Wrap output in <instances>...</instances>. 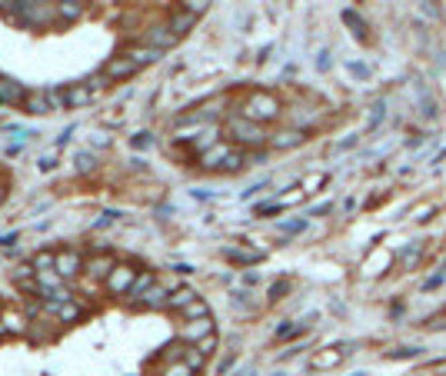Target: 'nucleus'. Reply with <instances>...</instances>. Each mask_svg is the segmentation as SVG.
<instances>
[{
    "mask_svg": "<svg viewBox=\"0 0 446 376\" xmlns=\"http://www.w3.org/2000/svg\"><path fill=\"white\" fill-rule=\"evenodd\" d=\"M280 110H283L280 100L273 94H266V90H253V94L246 97V103H243V117H250V120H257V123L277 120Z\"/></svg>",
    "mask_w": 446,
    "mask_h": 376,
    "instance_id": "obj_2",
    "label": "nucleus"
},
{
    "mask_svg": "<svg viewBox=\"0 0 446 376\" xmlns=\"http://www.w3.org/2000/svg\"><path fill=\"white\" fill-rule=\"evenodd\" d=\"M140 70V63H133L130 57L124 54V57H117V60H110L107 67H104V77L107 80H127V77H133Z\"/></svg>",
    "mask_w": 446,
    "mask_h": 376,
    "instance_id": "obj_4",
    "label": "nucleus"
},
{
    "mask_svg": "<svg viewBox=\"0 0 446 376\" xmlns=\"http://www.w3.org/2000/svg\"><path fill=\"white\" fill-rule=\"evenodd\" d=\"M356 144H360V133H350L347 140H340V144H336V150H353Z\"/></svg>",
    "mask_w": 446,
    "mask_h": 376,
    "instance_id": "obj_43",
    "label": "nucleus"
},
{
    "mask_svg": "<svg viewBox=\"0 0 446 376\" xmlns=\"http://www.w3.org/2000/svg\"><path fill=\"white\" fill-rule=\"evenodd\" d=\"M113 266H117V264H113V257H110V253H97V257H90V264L84 266V270H87L90 277H104V280H107Z\"/></svg>",
    "mask_w": 446,
    "mask_h": 376,
    "instance_id": "obj_14",
    "label": "nucleus"
},
{
    "mask_svg": "<svg viewBox=\"0 0 446 376\" xmlns=\"http://www.w3.org/2000/svg\"><path fill=\"white\" fill-rule=\"evenodd\" d=\"M0 330H3V333H23V320H20L17 313H7V317L0 320Z\"/></svg>",
    "mask_w": 446,
    "mask_h": 376,
    "instance_id": "obj_30",
    "label": "nucleus"
},
{
    "mask_svg": "<svg viewBox=\"0 0 446 376\" xmlns=\"http://www.w3.org/2000/svg\"><path fill=\"white\" fill-rule=\"evenodd\" d=\"M350 350H340V346H327L323 353H316L313 359H310V366L313 370H333V366H340L343 363V357H347Z\"/></svg>",
    "mask_w": 446,
    "mask_h": 376,
    "instance_id": "obj_7",
    "label": "nucleus"
},
{
    "mask_svg": "<svg viewBox=\"0 0 446 376\" xmlns=\"http://www.w3.org/2000/svg\"><path fill=\"white\" fill-rule=\"evenodd\" d=\"M416 100H420V117H423V120H436V113H440V107H436V97L429 94L423 83H416Z\"/></svg>",
    "mask_w": 446,
    "mask_h": 376,
    "instance_id": "obj_11",
    "label": "nucleus"
},
{
    "mask_svg": "<svg viewBox=\"0 0 446 376\" xmlns=\"http://www.w3.org/2000/svg\"><path fill=\"white\" fill-rule=\"evenodd\" d=\"M147 290H153V273H144V277H137V283L130 286V293H127V297L137 303V300H140V293H147Z\"/></svg>",
    "mask_w": 446,
    "mask_h": 376,
    "instance_id": "obj_24",
    "label": "nucleus"
},
{
    "mask_svg": "<svg viewBox=\"0 0 446 376\" xmlns=\"http://www.w3.org/2000/svg\"><path fill=\"white\" fill-rule=\"evenodd\" d=\"M180 3H184V10H190V14H197V17H200L213 0H180Z\"/></svg>",
    "mask_w": 446,
    "mask_h": 376,
    "instance_id": "obj_34",
    "label": "nucleus"
},
{
    "mask_svg": "<svg viewBox=\"0 0 446 376\" xmlns=\"http://www.w3.org/2000/svg\"><path fill=\"white\" fill-rule=\"evenodd\" d=\"M240 376H253V370H240Z\"/></svg>",
    "mask_w": 446,
    "mask_h": 376,
    "instance_id": "obj_54",
    "label": "nucleus"
},
{
    "mask_svg": "<svg viewBox=\"0 0 446 376\" xmlns=\"http://www.w3.org/2000/svg\"><path fill=\"white\" fill-rule=\"evenodd\" d=\"M347 70L356 80H370V63H360V60H347Z\"/></svg>",
    "mask_w": 446,
    "mask_h": 376,
    "instance_id": "obj_31",
    "label": "nucleus"
},
{
    "mask_svg": "<svg viewBox=\"0 0 446 376\" xmlns=\"http://www.w3.org/2000/svg\"><path fill=\"white\" fill-rule=\"evenodd\" d=\"M184 363H186V366H190V370H200V366H204V353H200V350L193 346V350L186 353V359H184Z\"/></svg>",
    "mask_w": 446,
    "mask_h": 376,
    "instance_id": "obj_39",
    "label": "nucleus"
},
{
    "mask_svg": "<svg viewBox=\"0 0 446 376\" xmlns=\"http://www.w3.org/2000/svg\"><path fill=\"white\" fill-rule=\"evenodd\" d=\"M193 300H197V293H193V290H180L177 297H170V310H184V306H190Z\"/></svg>",
    "mask_w": 446,
    "mask_h": 376,
    "instance_id": "obj_29",
    "label": "nucleus"
},
{
    "mask_svg": "<svg viewBox=\"0 0 446 376\" xmlns=\"http://www.w3.org/2000/svg\"><path fill=\"white\" fill-rule=\"evenodd\" d=\"M54 107H50V100H47V94H37V97H27V113H50Z\"/></svg>",
    "mask_w": 446,
    "mask_h": 376,
    "instance_id": "obj_26",
    "label": "nucleus"
},
{
    "mask_svg": "<svg viewBox=\"0 0 446 376\" xmlns=\"http://www.w3.org/2000/svg\"><path fill=\"white\" fill-rule=\"evenodd\" d=\"M353 376H367V373H353Z\"/></svg>",
    "mask_w": 446,
    "mask_h": 376,
    "instance_id": "obj_56",
    "label": "nucleus"
},
{
    "mask_svg": "<svg viewBox=\"0 0 446 376\" xmlns=\"http://www.w3.org/2000/svg\"><path fill=\"white\" fill-rule=\"evenodd\" d=\"M316 70H330V50H320V57H316Z\"/></svg>",
    "mask_w": 446,
    "mask_h": 376,
    "instance_id": "obj_46",
    "label": "nucleus"
},
{
    "mask_svg": "<svg viewBox=\"0 0 446 376\" xmlns=\"http://www.w3.org/2000/svg\"><path fill=\"white\" fill-rule=\"evenodd\" d=\"M287 293H290V283H287V280H280V283H273V286H270V300H273V303L283 300Z\"/></svg>",
    "mask_w": 446,
    "mask_h": 376,
    "instance_id": "obj_37",
    "label": "nucleus"
},
{
    "mask_svg": "<svg viewBox=\"0 0 446 376\" xmlns=\"http://www.w3.org/2000/svg\"><path fill=\"white\" fill-rule=\"evenodd\" d=\"M17 244V233H3V237H0V246H14Z\"/></svg>",
    "mask_w": 446,
    "mask_h": 376,
    "instance_id": "obj_49",
    "label": "nucleus"
},
{
    "mask_svg": "<svg viewBox=\"0 0 446 376\" xmlns=\"http://www.w3.org/2000/svg\"><path fill=\"white\" fill-rule=\"evenodd\" d=\"M396 257H400V264L407 266V270H413V266L423 260V244H407L400 253H396Z\"/></svg>",
    "mask_w": 446,
    "mask_h": 376,
    "instance_id": "obj_17",
    "label": "nucleus"
},
{
    "mask_svg": "<svg viewBox=\"0 0 446 376\" xmlns=\"http://www.w3.org/2000/svg\"><path fill=\"white\" fill-rule=\"evenodd\" d=\"M77 170H93V153H77Z\"/></svg>",
    "mask_w": 446,
    "mask_h": 376,
    "instance_id": "obj_44",
    "label": "nucleus"
},
{
    "mask_svg": "<svg viewBox=\"0 0 446 376\" xmlns=\"http://www.w3.org/2000/svg\"><path fill=\"white\" fill-rule=\"evenodd\" d=\"M443 280H446L443 273H436V277H429V280L423 283V290H436V286H443Z\"/></svg>",
    "mask_w": 446,
    "mask_h": 376,
    "instance_id": "obj_47",
    "label": "nucleus"
},
{
    "mask_svg": "<svg viewBox=\"0 0 446 376\" xmlns=\"http://www.w3.org/2000/svg\"><path fill=\"white\" fill-rule=\"evenodd\" d=\"M327 180H330L327 173H310V177L300 184V190H303L307 197H310V193H320V187H327Z\"/></svg>",
    "mask_w": 446,
    "mask_h": 376,
    "instance_id": "obj_23",
    "label": "nucleus"
},
{
    "mask_svg": "<svg viewBox=\"0 0 446 376\" xmlns=\"http://www.w3.org/2000/svg\"><path fill=\"white\" fill-rule=\"evenodd\" d=\"M429 3H440V0H429Z\"/></svg>",
    "mask_w": 446,
    "mask_h": 376,
    "instance_id": "obj_57",
    "label": "nucleus"
},
{
    "mask_svg": "<svg viewBox=\"0 0 446 376\" xmlns=\"http://www.w3.org/2000/svg\"><path fill=\"white\" fill-rule=\"evenodd\" d=\"M340 20H343V23L350 27V34H353L356 40H370V23H367V20L360 17L356 10H350V7H347V10L340 14Z\"/></svg>",
    "mask_w": 446,
    "mask_h": 376,
    "instance_id": "obj_10",
    "label": "nucleus"
},
{
    "mask_svg": "<svg viewBox=\"0 0 446 376\" xmlns=\"http://www.w3.org/2000/svg\"><path fill=\"white\" fill-rule=\"evenodd\" d=\"M303 140H307V133L303 130H283V133H277V137H270L273 150H293V147H300Z\"/></svg>",
    "mask_w": 446,
    "mask_h": 376,
    "instance_id": "obj_13",
    "label": "nucleus"
},
{
    "mask_svg": "<svg viewBox=\"0 0 446 376\" xmlns=\"http://www.w3.org/2000/svg\"><path fill=\"white\" fill-rule=\"evenodd\" d=\"M60 14H64V20H77L84 14V7L80 3H60Z\"/></svg>",
    "mask_w": 446,
    "mask_h": 376,
    "instance_id": "obj_38",
    "label": "nucleus"
},
{
    "mask_svg": "<svg viewBox=\"0 0 446 376\" xmlns=\"http://www.w3.org/2000/svg\"><path fill=\"white\" fill-rule=\"evenodd\" d=\"M243 167H246V153L230 150V157L223 160V167H220V170H226V173H237V170H243Z\"/></svg>",
    "mask_w": 446,
    "mask_h": 376,
    "instance_id": "obj_27",
    "label": "nucleus"
},
{
    "mask_svg": "<svg viewBox=\"0 0 446 376\" xmlns=\"http://www.w3.org/2000/svg\"><path fill=\"white\" fill-rule=\"evenodd\" d=\"M173 43H177V34H173L170 27H150L147 30V47H153V50L164 54V50H170Z\"/></svg>",
    "mask_w": 446,
    "mask_h": 376,
    "instance_id": "obj_8",
    "label": "nucleus"
},
{
    "mask_svg": "<svg viewBox=\"0 0 446 376\" xmlns=\"http://www.w3.org/2000/svg\"><path fill=\"white\" fill-rule=\"evenodd\" d=\"M57 273L67 280V277H77L80 270H84V260H80V253H74V250H64V253H57Z\"/></svg>",
    "mask_w": 446,
    "mask_h": 376,
    "instance_id": "obj_6",
    "label": "nucleus"
},
{
    "mask_svg": "<svg viewBox=\"0 0 446 376\" xmlns=\"http://www.w3.org/2000/svg\"><path fill=\"white\" fill-rule=\"evenodd\" d=\"M0 103H3V107H20V103H27V94H23V87H20L17 80L0 77Z\"/></svg>",
    "mask_w": 446,
    "mask_h": 376,
    "instance_id": "obj_5",
    "label": "nucleus"
},
{
    "mask_svg": "<svg viewBox=\"0 0 446 376\" xmlns=\"http://www.w3.org/2000/svg\"><path fill=\"white\" fill-rule=\"evenodd\" d=\"M164 376H193V370H190L186 363H173V366L164 370Z\"/></svg>",
    "mask_w": 446,
    "mask_h": 376,
    "instance_id": "obj_41",
    "label": "nucleus"
},
{
    "mask_svg": "<svg viewBox=\"0 0 446 376\" xmlns=\"http://www.w3.org/2000/svg\"><path fill=\"white\" fill-rule=\"evenodd\" d=\"M210 333H213V320H210V317H204V320H190L184 330H180V337L190 339V343H200V339L210 337Z\"/></svg>",
    "mask_w": 446,
    "mask_h": 376,
    "instance_id": "obj_9",
    "label": "nucleus"
},
{
    "mask_svg": "<svg viewBox=\"0 0 446 376\" xmlns=\"http://www.w3.org/2000/svg\"><path fill=\"white\" fill-rule=\"evenodd\" d=\"M230 157V147L226 144H213L210 150H204V157H200V167L213 170V167H223V160Z\"/></svg>",
    "mask_w": 446,
    "mask_h": 376,
    "instance_id": "obj_15",
    "label": "nucleus"
},
{
    "mask_svg": "<svg viewBox=\"0 0 446 376\" xmlns=\"http://www.w3.org/2000/svg\"><path fill=\"white\" fill-rule=\"evenodd\" d=\"M90 87H84V83H77L74 90H67V100H70V107H87L90 103Z\"/></svg>",
    "mask_w": 446,
    "mask_h": 376,
    "instance_id": "obj_22",
    "label": "nucleus"
},
{
    "mask_svg": "<svg viewBox=\"0 0 446 376\" xmlns=\"http://www.w3.org/2000/svg\"><path fill=\"white\" fill-rule=\"evenodd\" d=\"M409 357H420V346H400V350L387 353V359H409Z\"/></svg>",
    "mask_w": 446,
    "mask_h": 376,
    "instance_id": "obj_33",
    "label": "nucleus"
},
{
    "mask_svg": "<svg viewBox=\"0 0 446 376\" xmlns=\"http://www.w3.org/2000/svg\"><path fill=\"white\" fill-rule=\"evenodd\" d=\"M243 283H246V286H253V283H260V273H243Z\"/></svg>",
    "mask_w": 446,
    "mask_h": 376,
    "instance_id": "obj_51",
    "label": "nucleus"
},
{
    "mask_svg": "<svg viewBox=\"0 0 446 376\" xmlns=\"http://www.w3.org/2000/svg\"><path fill=\"white\" fill-rule=\"evenodd\" d=\"M127 57H130L133 63H140V67H144V63H153V60L160 57V50H153V47H147V43H144V47H130V50H127Z\"/></svg>",
    "mask_w": 446,
    "mask_h": 376,
    "instance_id": "obj_19",
    "label": "nucleus"
},
{
    "mask_svg": "<svg viewBox=\"0 0 446 376\" xmlns=\"http://www.w3.org/2000/svg\"><path fill=\"white\" fill-rule=\"evenodd\" d=\"M0 200H3V187H0Z\"/></svg>",
    "mask_w": 446,
    "mask_h": 376,
    "instance_id": "obj_55",
    "label": "nucleus"
},
{
    "mask_svg": "<svg viewBox=\"0 0 446 376\" xmlns=\"http://www.w3.org/2000/svg\"><path fill=\"white\" fill-rule=\"evenodd\" d=\"M47 100H50V107H54V110H67V107H70L67 90H60V87H50V90H47Z\"/></svg>",
    "mask_w": 446,
    "mask_h": 376,
    "instance_id": "obj_28",
    "label": "nucleus"
},
{
    "mask_svg": "<svg viewBox=\"0 0 446 376\" xmlns=\"http://www.w3.org/2000/svg\"><path fill=\"white\" fill-rule=\"evenodd\" d=\"M193 23H197V14H190V10H180V14H173V17H170V30L180 37V34H186Z\"/></svg>",
    "mask_w": 446,
    "mask_h": 376,
    "instance_id": "obj_18",
    "label": "nucleus"
},
{
    "mask_svg": "<svg viewBox=\"0 0 446 376\" xmlns=\"http://www.w3.org/2000/svg\"><path fill=\"white\" fill-rule=\"evenodd\" d=\"M280 210H283V204H280V200H270V204H257L253 213H257V217H270V213H280Z\"/></svg>",
    "mask_w": 446,
    "mask_h": 376,
    "instance_id": "obj_35",
    "label": "nucleus"
},
{
    "mask_svg": "<svg viewBox=\"0 0 446 376\" xmlns=\"http://www.w3.org/2000/svg\"><path fill=\"white\" fill-rule=\"evenodd\" d=\"M137 306H144V310H170L167 290L153 286V290H147V293H144V300H137Z\"/></svg>",
    "mask_w": 446,
    "mask_h": 376,
    "instance_id": "obj_12",
    "label": "nucleus"
},
{
    "mask_svg": "<svg viewBox=\"0 0 446 376\" xmlns=\"http://www.w3.org/2000/svg\"><path fill=\"white\" fill-rule=\"evenodd\" d=\"M330 210H333V204H320V207L310 210V217H323V213H330Z\"/></svg>",
    "mask_w": 446,
    "mask_h": 376,
    "instance_id": "obj_48",
    "label": "nucleus"
},
{
    "mask_svg": "<svg viewBox=\"0 0 446 376\" xmlns=\"http://www.w3.org/2000/svg\"><path fill=\"white\" fill-rule=\"evenodd\" d=\"M197 350H200L204 357H210V353L217 350V337H213V333H210V337H204V339H200V343H197Z\"/></svg>",
    "mask_w": 446,
    "mask_h": 376,
    "instance_id": "obj_40",
    "label": "nucleus"
},
{
    "mask_svg": "<svg viewBox=\"0 0 446 376\" xmlns=\"http://www.w3.org/2000/svg\"><path fill=\"white\" fill-rule=\"evenodd\" d=\"M40 170H54V157H43V160H40Z\"/></svg>",
    "mask_w": 446,
    "mask_h": 376,
    "instance_id": "obj_53",
    "label": "nucleus"
},
{
    "mask_svg": "<svg viewBox=\"0 0 446 376\" xmlns=\"http://www.w3.org/2000/svg\"><path fill=\"white\" fill-rule=\"evenodd\" d=\"M263 187H266V180H257V184H250V187L243 190V200H250V197H257V193H260Z\"/></svg>",
    "mask_w": 446,
    "mask_h": 376,
    "instance_id": "obj_45",
    "label": "nucleus"
},
{
    "mask_svg": "<svg viewBox=\"0 0 446 376\" xmlns=\"http://www.w3.org/2000/svg\"><path fill=\"white\" fill-rule=\"evenodd\" d=\"M57 266V253H37V260H34V270L43 273V270H54Z\"/></svg>",
    "mask_w": 446,
    "mask_h": 376,
    "instance_id": "obj_32",
    "label": "nucleus"
},
{
    "mask_svg": "<svg viewBox=\"0 0 446 376\" xmlns=\"http://www.w3.org/2000/svg\"><path fill=\"white\" fill-rule=\"evenodd\" d=\"M137 270L133 266H113L110 270V277H107V290H110L113 297H127L130 293V286L137 283Z\"/></svg>",
    "mask_w": 446,
    "mask_h": 376,
    "instance_id": "obj_3",
    "label": "nucleus"
},
{
    "mask_svg": "<svg viewBox=\"0 0 446 376\" xmlns=\"http://www.w3.org/2000/svg\"><path fill=\"white\" fill-rule=\"evenodd\" d=\"M226 133L240 144V147H263L270 137L263 130V123L257 120H250V117H243V113H233L230 120H226Z\"/></svg>",
    "mask_w": 446,
    "mask_h": 376,
    "instance_id": "obj_1",
    "label": "nucleus"
},
{
    "mask_svg": "<svg viewBox=\"0 0 446 376\" xmlns=\"http://www.w3.org/2000/svg\"><path fill=\"white\" fill-rule=\"evenodd\" d=\"M429 213H433V207H423L420 213H416V220H420V224H427V220H429Z\"/></svg>",
    "mask_w": 446,
    "mask_h": 376,
    "instance_id": "obj_52",
    "label": "nucleus"
},
{
    "mask_svg": "<svg viewBox=\"0 0 446 376\" xmlns=\"http://www.w3.org/2000/svg\"><path fill=\"white\" fill-rule=\"evenodd\" d=\"M70 133H74V127H67V130L60 133V137H57V147H64V144H67V140H70Z\"/></svg>",
    "mask_w": 446,
    "mask_h": 376,
    "instance_id": "obj_50",
    "label": "nucleus"
},
{
    "mask_svg": "<svg viewBox=\"0 0 446 376\" xmlns=\"http://www.w3.org/2000/svg\"><path fill=\"white\" fill-rule=\"evenodd\" d=\"M130 144H133V150H147V147L153 144V140H150V133L144 130V133H137V137H133Z\"/></svg>",
    "mask_w": 446,
    "mask_h": 376,
    "instance_id": "obj_42",
    "label": "nucleus"
},
{
    "mask_svg": "<svg viewBox=\"0 0 446 376\" xmlns=\"http://www.w3.org/2000/svg\"><path fill=\"white\" fill-rule=\"evenodd\" d=\"M223 257H226L230 264H237V266H253L257 260H263V253H243V250H237V246H226V250H223Z\"/></svg>",
    "mask_w": 446,
    "mask_h": 376,
    "instance_id": "obj_16",
    "label": "nucleus"
},
{
    "mask_svg": "<svg viewBox=\"0 0 446 376\" xmlns=\"http://www.w3.org/2000/svg\"><path fill=\"white\" fill-rule=\"evenodd\" d=\"M80 317H84V306H77V303H64L60 313H57L60 323H74V320H80Z\"/></svg>",
    "mask_w": 446,
    "mask_h": 376,
    "instance_id": "obj_25",
    "label": "nucleus"
},
{
    "mask_svg": "<svg viewBox=\"0 0 446 376\" xmlns=\"http://www.w3.org/2000/svg\"><path fill=\"white\" fill-rule=\"evenodd\" d=\"M280 230H283V233H290V237H293V233H303V230H307V220H283Z\"/></svg>",
    "mask_w": 446,
    "mask_h": 376,
    "instance_id": "obj_36",
    "label": "nucleus"
},
{
    "mask_svg": "<svg viewBox=\"0 0 446 376\" xmlns=\"http://www.w3.org/2000/svg\"><path fill=\"white\" fill-rule=\"evenodd\" d=\"M383 120H387V100H376L370 107V117H367V133H373Z\"/></svg>",
    "mask_w": 446,
    "mask_h": 376,
    "instance_id": "obj_20",
    "label": "nucleus"
},
{
    "mask_svg": "<svg viewBox=\"0 0 446 376\" xmlns=\"http://www.w3.org/2000/svg\"><path fill=\"white\" fill-rule=\"evenodd\" d=\"M180 317H184L186 323H190V320H204V317H210V310H206V303L197 297L190 306H184V310H180Z\"/></svg>",
    "mask_w": 446,
    "mask_h": 376,
    "instance_id": "obj_21",
    "label": "nucleus"
}]
</instances>
